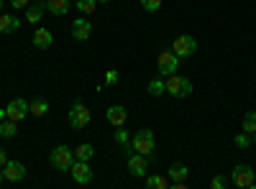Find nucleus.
<instances>
[{"label":"nucleus","mask_w":256,"mask_h":189,"mask_svg":"<svg viewBox=\"0 0 256 189\" xmlns=\"http://www.w3.org/2000/svg\"><path fill=\"white\" fill-rule=\"evenodd\" d=\"M28 105H31V115H36V118H41V115L49 113V102H46L44 97H34Z\"/></svg>","instance_id":"a211bd4d"},{"label":"nucleus","mask_w":256,"mask_h":189,"mask_svg":"<svg viewBox=\"0 0 256 189\" xmlns=\"http://www.w3.org/2000/svg\"><path fill=\"white\" fill-rule=\"evenodd\" d=\"M116 141H118L120 146H128V133H126L123 128H118V133H116Z\"/></svg>","instance_id":"c756f323"},{"label":"nucleus","mask_w":256,"mask_h":189,"mask_svg":"<svg viewBox=\"0 0 256 189\" xmlns=\"http://www.w3.org/2000/svg\"><path fill=\"white\" fill-rule=\"evenodd\" d=\"M164 87H166L169 95H174V97H190L192 95V82L187 77H180V74L166 77L164 79Z\"/></svg>","instance_id":"20e7f679"},{"label":"nucleus","mask_w":256,"mask_h":189,"mask_svg":"<svg viewBox=\"0 0 256 189\" xmlns=\"http://www.w3.org/2000/svg\"><path fill=\"white\" fill-rule=\"evenodd\" d=\"M244 133H248V136L256 133V113L254 110L244 115Z\"/></svg>","instance_id":"5701e85b"},{"label":"nucleus","mask_w":256,"mask_h":189,"mask_svg":"<svg viewBox=\"0 0 256 189\" xmlns=\"http://www.w3.org/2000/svg\"><path fill=\"white\" fill-rule=\"evenodd\" d=\"M44 10H46V3H34V5L26 10V20H28V23H38L41 15H44Z\"/></svg>","instance_id":"6ab92c4d"},{"label":"nucleus","mask_w":256,"mask_h":189,"mask_svg":"<svg viewBox=\"0 0 256 189\" xmlns=\"http://www.w3.org/2000/svg\"><path fill=\"white\" fill-rule=\"evenodd\" d=\"M49 161H52L54 169H59V172H70V169H72V164H74L77 159H74V151H72V149H67V146H56V149L52 151V156H49Z\"/></svg>","instance_id":"7ed1b4c3"},{"label":"nucleus","mask_w":256,"mask_h":189,"mask_svg":"<svg viewBox=\"0 0 256 189\" xmlns=\"http://www.w3.org/2000/svg\"><path fill=\"white\" fill-rule=\"evenodd\" d=\"M92 154H95V149H92L90 143H80L77 149H74V159H77V161H90Z\"/></svg>","instance_id":"aec40b11"},{"label":"nucleus","mask_w":256,"mask_h":189,"mask_svg":"<svg viewBox=\"0 0 256 189\" xmlns=\"http://www.w3.org/2000/svg\"><path fill=\"white\" fill-rule=\"evenodd\" d=\"M141 8L148 10V13H156L162 8V0H141Z\"/></svg>","instance_id":"cd10ccee"},{"label":"nucleus","mask_w":256,"mask_h":189,"mask_svg":"<svg viewBox=\"0 0 256 189\" xmlns=\"http://www.w3.org/2000/svg\"><path fill=\"white\" fill-rule=\"evenodd\" d=\"M70 174H72V179H74L77 184H90V182H92V169L88 166V161H74L72 169H70Z\"/></svg>","instance_id":"9d476101"},{"label":"nucleus","mask_w":256,"mask_h":189,"mask_svg":"<svg viewBox=\"0 0 256 189\" xmlns=\"http://www.w3.org/2000/svg\"><path fill=\"white\" fill-rule=\"evenodd\" d=\"M118 82H120V74H118L116 69H108V72H105V85H108V87H116Z\"/></svg>","instance_id":"a878e982"},{"label":"nucleus","mask_w":256,"mask_h":189,"mask_svg":"<svg viewBox=\"0 0 256 189\" xmlns=\"http://www.w3.org/2000/svg\"><path fill=\"white\" fill-rule=\"evenodd\" d=\"M16 123L13 120H3V123H0V136H3V138H13L16 136Z\"/></svg>","instance_id":"b1692460"},{"label":"nucleus","mask_w":256,"mask_h":189,"mask_svg":"<svg viewBox=\"0 0 256 189\" xmlns=\"http://www.w3.org/2000/svg\"><path fill=\"white\" fill-rule=\"evenodd\" d=\"M230 179H233V184H236V187L248 189L254 184V169H251V166H246V164H238L236 169H233Z\"/></svg>","instance_id":"6e6552de"},{"label":"nucleus","mask_w":256,"mask_h":189,"mask_svg":"<svg viewBox=\"0 0 256 189\" xmlns=\"http://www.w3.org/2000/svg\"><path fill=\"white\" fill-rule=\"evenodd\" d=\"M187 177H190V169H187L184 164H172V166H169V179H172L174 184L184 182Z\"/></svg>","instance_id":"f3484780"},{"label":"nucleus","mask_w":256,"mask_h":189,"mask_svg":"<svg viewBox=\"0 0 256 189\" xmlns=\"http://www.w3.org/2000/svg\"><path fill=\"white\" fill-rule=\"evenodd\" d=\"M233 141H236L238 149H248V146H251V136H248V133H241V136H236Z\"/></svg>","instance_id":"c85d7f7f"},{"label":"nucleus","mask_w":256,"mask_h":189,"mask_svg":"<svg viewBox=\"0 0 256 189\" xmlns=\"http://www.w3.org/2000/svg\"><path fill=\"white\" fill-rule=\"evenodd\" d=\"M67 120H70V125L74 131H80V128H84V125L90 123V108L84 105L80 97L72 102V108H70V113H67Z\"/></svg>","instance_id":"f03ea898"},{"label":"nucleus","mask_w":256,"mask_h":189,"mask_svg":"<svg viewBox=\"0 0 256 189\" xmlns=\"http://www.w3.org/2000/svg\"><path fill=\"white\" fill-rule=\"evenodd\" d=\"M172 51L180 56V59H184V56H192L198 51V41L192 38L190 33H184V36H177L174 38V44H172Z\"/></svg>","instance_id":"423d86ee"},{"label":"nucleus","mask_w":256,"mask_h":189,"mask_svg":"<svg viewBox=\"0 0 256 189\" xmlns=\"http://www.w3.org/2000/svg\"><path fill=\"white\" fill-rule=\"evenodd\" d=\"M10 5H13L16 10H24V8L28 5V0H10Z\"/></svg>","instance_id":"7c9ffc66"},{"label":"nucleus","mask_w":256,"mask_h":189,"mask_svg":"<svg viewBox=\"0 0 256 189\" xmlns=\"http://www.w3.org/2000/svg\"><path fill=\"white\" fill-rule=\"evenodd\" d=\"M20 28V20L13 13H0V33H13Z\"/></svg>","instance_id":"2eb2a0df"},{"label":"nucleus","mask_w":256,"mask_h":189,"mask_svg":"<svg viewBox=\"0 0 256 189\" xmlns=\"http://www.w3.org/2000/svg\"><path fill=\"white\" fill-rule=\"evenodd\" d=\"M54 44V33L49 28H36L34 31V46L36 49H49Z\"/></svg>","instance_id":"4468645a"},{"label":"nucleus","mask_w":256,"mask_h":189,"mask_svg":"<svg viewBox=\"0 0 256 189\" xmlns=\"http://www.w3.org/2000/svg\"><path fill=\"white\" fill-rule=\"evenodd\" d=\"M154 146H156V141H154V133L148 131V128H141V131L131 138V149H134L136 154L146 156V159H152V154H154Z\"/></svg>","instance_id":"f257e3e1"},{"label":"nucleus","mask_w":256,"mask_h":189,"mask_svg":"<svg viewBox=\"0 0 256 189\" xmlns=\"http://www.w3.org/2000/svg\"><path fill=\"white\" fill-rule=\"evenodd\" d=\"M3 120H8V115H6V110H0V123Z\"/></svg>","instance_id":"72a5a7b5"},{"label":"nucleus","mask_w":256,"mask_h":189,"mask_svg":"<svg viewBox=\"0 0 256 189\" xmlns=\"http://www.w3.org/2000/svg\"><path fill=\"white\" fill-rule=\"evenodd\" d=\"M128 172H131L134 177H146V172H148V159L141 156V154L128 156Z\"/></svg>","instance_id":"9b49d317"},{"label":"nucleus","mask_w":256,"mask_h":189,"mask_svg":"<svg viewBox=\"0 0 256 189\" xmlns=\"http://www.w3.org/2000/svg\"><path fill=\"white\" fill-rule=\"evenodd\" d=\"M210 189H228V177H223V174L212 177V182H210Z\"/></svg>","instance_id":"bb28decb"},{"label":"nucleus","mask_w":256,"mask_h":189,"mask_svg":"<svg viewBox=\"0 0 256 189\" xmlns=\"http://www.w3.org/2000/svg\"><path fill=\"white\" fill-rule=\"evenodd\" d=\"M146 187H148V189H169V177L154 174V177L146 179Z\"/></svg>","instance_id":"412c9836"},{"label":"nucleus","mask_w":256,"mask_h":189,"mask_svg":"<svg viewBox=\"0 0 256 189\" xmlns=\"http://www.w3.org/2000/svg\"><path fill=\"white\" fill-rule=\"evenodd\" d=\"M3 177H6V182H20V179L26 177V166H24V161L8 159V164L3 166Z\"/></svg>","instance_id":"1a4fd4ad"},{"label":"nucleus","mask_w":256,"mask_h":189,"mask_svg":"<svg viewBox=\"0 0 256 189\" xmlns=\"http://www.w3.org/2000/svg\"><path fill=\"white\" fill-rule=\"evenodd\" d=\"M0 10H3V0H0Z\"/></svg>","instance_id":"4c0bfd02"},{"label":"nucleus","mask_w":256,"mask_h":189,"mask_svg":"<svg viewBox=\"0 0 256 189\" xmlns=\"http://www.w3.org/2000/svg\"><path fill=\"white\" fill-rule=\"evenodd\" d=\"M6 115H8V120L18 123V120H24L26 115H31V105H28L26 100L16 97V100H10V102H8V108H6Z\"/></svg>","instance_id":"0eeeda50"},{"label":"nucleus","mask_w":256,"mask_h":189,"mask_svg":"<svg viewBox=\"0 0 256 189\" xmlns=\"http://www.w3.org/2000/svg\"><path fill=\"white\" fill-rule=\"evenodd\" d=\"M156 67H159V77L166 79V77H172L180 67V56L174 51H162L159 59H156Z\"/></svg>","instance_id":"39448f33"},{"label":"nucleus","mask_w":256,"mask_h":189,"mask_svg":"<svg viewBox=\"0 0 256 189\" xmlns=\"http://www.w3.org/2000/svg\"><path fill=\"white\" fill-rule=\"evenodd\" d=\"M95 3H108V0H95Z\"/></svg>","instance_id":"c9c22d12"},{"label":"nucleus","mask_w":256,"mask_h":189,"mask_svg":"<svg viewBox=\"0 0 256 189\" xmlns=\"http://www.w3.org/2000/svg\"><path fill=\"white\" fill-rule=\"evenodd\" d=\"M72 8V0H46V10L52 15H64Z\"/></svg>","instance_id":"dca6fc26"},{"label":"nucleus","mask_w":256,"mask_h":189,"mask_svg":"<svg viewBox=\"0 0 256 189\" xmlns=\"http://www.w3.org/2000/svg\"><path fill=\"white\" fill-rule=\"evenodd\" d=\"M169 189H187V187H184V182H180V184H174V187H169Z\"/></svg>","instance_id":"473e14b6"},{"label":"nucleus","mask_w":256,"mask_h":189,"mask_svg":"<svg viewBox=\"0 0 256 189\" xmlns=\"http://www.w3.org/2000/svg\"><path fill=\"white\" fill-rule=\"evenodd\" d=\"M8 164V154L3 151V149H0V169H3V166Z\"/></svg>","instance_id":"2f4dec72"},{"label":"nucleus","mask_w":256,"mask_h":189,"mask_svg":"<svg viewBox=\"0 0 256 189\" xmlns=\"http://www.w3.org/2000/svg\"><path fill=\"white\" fill-rule=\"evenodd\" d=\"M6 182V177H3V172H0V184H3Z\"/></svg>","instance_id":"f704fd0d"},{"label":"nucleus","mask_w":256,"mask_h":189,"mask_svg":"<svg viewBox=\"0 0 256 189\" xmlns=\"http://www.w3.org/2000/svg\"><path fill=\"white\" fill-rule=\"evenodd\" d=\"M74 5L80 8V13H95V8H98V3H95V0H74Z\"/></svg>","instance_id":"393cba45"},{"label":"nucleus","mask_w":256,"mask_h":189,"mask_svg":"<svg viewBox=\"0 0 256 189\" xmlns=\"http://www.w3.org/2000/svg\"><path fill=\"white\" fill-rule=\"evenodd\" d=\"M254 146H256V133H254Z\"/></svg>","instance_id":"58836bf2"},{"label":"nucleus","mask_w":256,"mask_h":189,"mask_svg":"<svg viewBox=\"0 0 256 189\" xmlns=\"http://www.w3.org/2000/svg\"><path fill=\"white\" fill-rule=\"evenodd\" d=\"M105 118H108V123H110V125H116V128H123L126 120H128V113H126L123 105H110L108 113H105Z\"/></svg>","instance_id":"f8f14e48"},{"label":"nucleus","mask_w":256,"mask_h":189,"mask_svg":"<svg viewBox=\"0 0 256 189\" xmlns=\"http://www.w3.org/2000/svg\"><path fill=\"white\" fill-rule=\"evenodd\" d=\"M236 189H241V187H236Z\"/></svg>","instance_id":"ea45409f"},{"label":"nucleus","mask_w":256,"mask_h":189,"mask_svg":"<svg viewBox=\"0 0 256 189\" xmlns=\"http://www.w3.org/2000/svg\"><path fill=\"white\" fill-rule=\"evenodd\" d=\"M90 33H92V26H90L88 18H77L74 23H72V36H74L77 41H88Z\"/></svg>","instance_id":"ddd939ff"},{"label":"nucleus","mask_w":256,"mask_h":189,"mask_svg":"<svg viewBox=\"0 0 256 189\" xmlns=\"http://www.w3.org/2000/svg\"><path fill=\"white\" fill-rule=\"evenodd\" d=\"M164 92H166V87H164V79H162V77H156V79L148 82V95L159 97V95H164Z\"/></svg>","instance_id":"4be33fe9"},{"label":"nucleus","mask_w":256,"mask_h":189,"mask_svg":"<svg viewBox=\"0 0 256 189\" xmlns=\"http://www.w3.org/2000/svg\"><path fill=\"white\" fill-rule=\"evenodd\" d=\"M248 189H256V182H254V184H251V187H248Z\"/></svg>","instance_id":"e433bc0d"}]
</instances>
